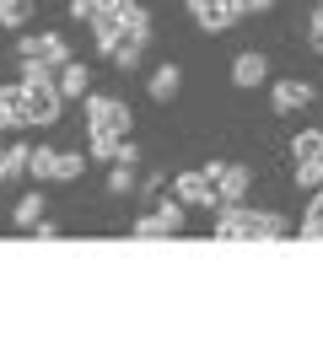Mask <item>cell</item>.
Listing matches in <instances>:
<instances>
[{
	"instance_id": "1",
	"label": "cell",
	"mask_w": 323,
	"mask_h": 355,
	"mask_svg": "<svg viewBox=\"0 0 323 355\" xmlns=\"http://www.w3.org/2000/svg\"><path fill=\"white\" fill-rule=\"evenodd\" d=\"M81 113H86V135H129V124H135L129 103L103 97V92H86V97H81Z\"/></svg>"
},
{
	"instance_id": "2",
	"label": "cell",
	"mask_w": 323,
	"mask_h": 355,
	"mask_svg": "<svg viewBox=\"0 0 323 355\" xmlns=\"http://www.w3.org/2000/svg\"><path fill=\"white\" fill-rule=\"evenodd\" d=\"M172 194L189 205V210H221V194H215V183L205 178V167H199V173H178Z\"/></svg>"
},
{
	"instance_id": "3",
	"label": "cell",
	"mask_w": 323,
	"mask_h": 355,
	"mask_svg": "<svg viewBox=\"0 0 323 355\" xmlns=\"http://www.w3.org/2000/svg\"><path fill=\"white\" fill-rule=\"evenodd\" d=\"M210 232L221 243H232V237H258V210H248V205H221Z\"/></svg>"
},
{
	"instance_id": "4",
	"label": "cell",
	"mask_w": 323,
	"mask_h": 355,
	"mask_svg": "<svg viewBox=\"0 0 323 355\" xmlns=\"http://www.w3.org/2000/svg\"><path fill=\"white\" fill-rule=\"evenodd\" d=\"M189 11H194V22L205 27V33H226V27L242 17L237 0H189Z\"/></svg>"
},
{
	"instance_id": "5",
	"label": "cell",
	"mask_w": 323,
	"mask_h": 355,
	"mask_svg": "<svg viewBox=\"0 0 323 355\" xmlns=\"http://www.w3.org/2000/svg\"><path fill=\"white\" fill-rule=\"evenodd\" d=\"M307 103H313V81H297V76L275 81V92H270V108L275 113H301Z\"/></svg>"
},
{
	"instance_id": "6",
	"label": "cell",
	"mask_w": 323,
	"mask_h": 355,
	"mask_svg": "<svg viewBox=\"0 0 323 355\" xmlns=\"http://www.w3.org/2000/svg\"><path fill=\"white\" fill-rule=\"evenodd\" d=\"M248 189H254V173H248V167H237V162H226V167H221V178H215L221 205H242V200H248Z\"/></svg>"
},
{
	"instance_id": "7",
	"label": "cell",
	"mask_w": 323,
	"mask_h": 355,
	"mask_svg": "<svg viewBox=\"0 0 323 355\" xmlns=\"http://www.w3.org/2000/svg\"><path fill=\"white\" fill-rule=\"evenodd\" d=\"M264 76H270V60L258 54V49H248V54H237L232 60V87H264Z\"/></svg>"
},
{
	"instance_id": "8",
	"label": "cell",
	"mask_w": 323,
	"mask_h": 355,
	"mask_svg": "<svg viewBox=\"0 0 323 355\" xmlns=\"http://www.w3.org/2000/svg\"><path fill=\"white\" fill-rule=\"evenodd\" d=\"M0 130H27V92L17 87H0Z\"/></svg>"
},
{
	"instance_id": "9",
	"label": "cell",
	"mask_w": 323,
	"mask_h": 355,
	"mask_svg": "<svg viewBox=\"0 0 323 355\" xmlns=\"http://www.w3.org/2000/svg\"><path fill=\"white\" fill-rule=\"evenodd\" d=\"M54 81H60L65 103H76V97H86V92H92V70H86L81 60H65V65L54 70Z\"/></svg>"
},
{
	"instance_id": "10",
	"label": "cell",
	"mask_w": 323,
	"mask_h": 355,
	"mask_svg": "<svg viewBox=\"0 0 323 355\" xmlns=\"http://www.w3.org/2000/svg\"><path fill=\"white\" fill-rule=\"evenodd\" d=\"M178 87H183V70L172 65V60H167V65H156V70H151V81H146V92L156 97V103H167V97H178Z\"/></svg>"
},
{
	"instance_id": "11",
	"label": "cell",
	"mask_w": 323,
	"mask_h": 355,
	"mask_svg": "<svg viewBox=\"0 0 323 355\" xmlns=\"http://www.w3.org/2000/svg\"><path fill=\"white\" fill-rule=\"evenodd\" d=\"M43 205H49V200H43L38 189H33V194H22V200H17V210H11V221H17L22 232H33V226L43 221Z\"/></svg>"
},
{
	"instance_id": "12",
	"label": "cell",
	"mask_w": 323,
	"mask_h": 355,
	"mask_svg": "<svg viewBox=\"0 0 323 355\" xmlns=\"http://www.w3.org/2000/svg\"><path fill=\"white\" fill-rule=\"evenodd\" d=\"M33 60H43V65H54V70H60L65 60H70V44H65L60 33H43V38H38V54H33Z\"/></svg>"
},
{
	"instance_id": "13",
	"label": "cell",
	"mask_w": 323,
	"mask_h": 355,
	"mask_svg": "<svg viewBox=\"0 0 323 355\" xmlns=\"http://www.w3.org/2000/svg\"><path fill=\"white\" fill-rule=\"evenodd\" d=\"M54 162H60V151L38 146V151L27 156V178H38V183H54Z\"/></svg>"
},
{
	"instance_id": "14",
	"label": "cell",
	"mask_w": 323,
	"mask_h": 355,
	"mask_svg": "<svg viewBox=\"0 0 323 355\" xmlns=\"http://www.w3.org/2000/svg\"><path fill=\"white\" fill-rule=\"evenodd\" d=\"M81 173H86V156L81 151H60V162H54V183H76Z\"/></svg>"
},
{
	"instance_id": "15",
	"label": "cell",
	"mask_w": 323,
	"mask_h": 355,
	"mask_svg": "<svg viewBox=\"0 0 323 355\" xmlns=\"http://www.w3.org/2000/svg\"><path fill=\"white\" fill-rule=\"evenodd\" d=\"M129 135H92V146H86V151L97 156V162H108V167H113V162H119V146H124Z\"/></svg>"
},
{
	"instance_id": "16",
	"label": "cell",
	"mask_w": 323,
	"mask_h": 355,
	"mask_svg": "<svg viewBox=\"0 0 323 355\" xmlns=\"http://www.w3.org/2000/svg\"><path fill=\"white\" fill-rule=\"evenodd\" d=\"M297 189H323V156H301L297 162Z\"/></svg>"
},
{
	"instance_id": "17",
	"label": "cell",
	"mask_w": 323,
	"mask_h": 355,
	"mask_svg": "<svg viewBox=\"0 0 323 355\" xmlns=\"http://www.w3.org/2000/svg\"><path fill=\"white\" fill-rule=\"evenodd\" d=\"M33 0H0V27H27Z\"/></svg>"
},
{
	"instance_id": "18",
	"label": "cell",
	"mask_w": 323,
	"mask_h": 355,
	"mask_svg": "<svg viewBox=\"0 0 323 355\" xmlns=\"http://www.w3.org/2000/svg\"><path fill=\"white\" fill-rule=\"evenodd\" d=\"M140 54H146V38H124V44L113 49V65H119V70H135V65H140Z\"/></svg>"
},
{
	"instance_id": "19",
	"label": "cell",
	"mask_w": 323,
	"mask_h": 355,
	"mask_svg": "<svg viewBox=\"0 0 323 355\" xmlns=\"http://www.w3.org/2000/svg\"><path fill=\"white\" fill-rule=\"evenodd\" d=\"M313 194H318V200L307 205V216H301V237L318 243V237H323V189H313Z\"/></svg>"
},
{
	"instance_id": "20",
	"label": "cell",
	"mask_w": 323,
	"mask_h": 355,
	"mask_svg": "<svg viewBox=\"0 0 323 355\" xmlns=\"http://www.w3.org/2000/svg\"><path fill=\"white\" fill-rule=\"evenodd\" d=\"M108 194H135V167H129V162H113V173H108Z\"/></svg>"
},
{
	"instance_id": "21",
	"label": "cell",
	"mask_w": 323,
	"mask_h": 355,
	"mask_svg": "<svg viewBox=\"0 0 323 355\" xmlns=\"http://www.w3.org/2000/svg\"><path fill=\"white\" fill-rule=\"evenodd\" d=\"M291 156H297V162L301 156H323V130H301L297 140H291Z\"/></svg>"
},
{
	"instance_id": "22",
	"label": "cell",
	"mask_w": 323,
	"mask_h": 355,
	"mask_svg": "<svg viewBox=\"0 0 323 355\" xmlns=\"http://www.w3.org/2000/svg\"><path fill=\"white\" fill-rule=\"evenodd\" d=\"M27 156H33V146H6V183L27 173Z\"/></svg>"
},
{
	"instance_id": "23",
	"label": "cell",
	"mask_w": 323,
	"mask_h": 355,
	"mask_svg": "<svg viewBox=\"0 0 323 355\" xmlns=\"http://www.w3.org/2000/svg\"><path fill=\"white\" fill-rule=\"evenodd\" d=\"M103 6H108V0H70V17H76V22H92Z\"/></svg>"
},
{
	"instance_id": "24",
	"label": "cell",
	"mask_w": 323,
	"mask_h": 355,
	"mask_svg": "<svg viewBox=\"0 0 323 355\" xmlns=\"http://www.w3.org/2000/svg\"><path fill=\"white\" fill-rule=\"evenodd\" d=\"M17 54H22V60H33V54H38V38H33V33H22V38H17Z\"/></svg>"
},
{
	"instance_id": "25",
	"label": "cell",
	"mask_w": 323,
	"mask_h": 355,
	"mask_svg": "<svg viewBox=\"0 0 323 355\" xmlns=\"http://www.w3.org/2000/svg\"><path fill=\"white\" fill-rule=\"evenodd\" d=\"M119 162H129V167H135V162H140V146H135V140H124V146H119Z\"/></svg>"
},
{
	"instance_id": "26",
	"label": "cell",
	"mask_w": 323,
	"mask_h": 355,
	"mask_svg": "<svg viewBox=\"0 0 323 355\" xmlns=\"http://www.w3.org/2000/svg\"><path fill=\"white\" fill-rule=\"evenodd\" d=\"M0 183H6V146H0Z\"/></svg>"
}]
</instances>
